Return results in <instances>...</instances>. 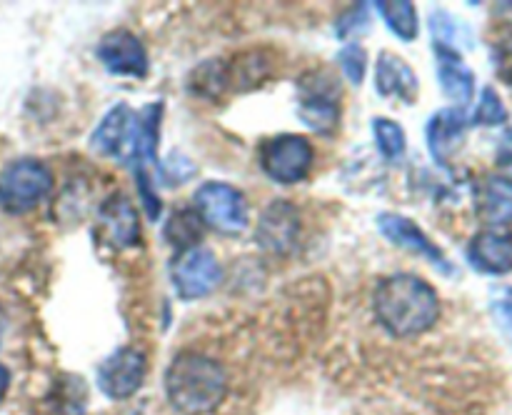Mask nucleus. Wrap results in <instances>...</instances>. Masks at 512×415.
Instances as JSON below:
<instances>
[{
	"label": "nucleus",
	"mask_w": 512,
	"mask_h": 415,
	"mask_svg": "<svg viewBox=\"0 0 512 415\" xmlns=\"http://www.w3.org/2000/svg\"><path fill=\"white\" fill-rule=\"evenodd\" d=\"M373 313L395 338H415L438 323L440 298L433 285L420 275L393 273L375 285Z\"/></svg>",
	"instance_id": "f257e3e1"
},
{
	"label": "nucleus",
	"mask_w": 512,
	"mask_h": 415,
	"mask_svg": "<svg viewBox=\"0 0 512 415\" xmlns=\"http://www.w3.org/2000/svg\"><path fill=\"white\" fill-rule=\"evenodd\" d=\"M228 375L215 358L195 350L175 355L165 370V395L180 415H208L223 403Z\"/></svg>",
	"instance_id": "f03ea898"
},
{
	"label": "nucleus",
	"mask_w": 512,
	"mask_h": 415,
	"mask_svg": "<svg viewBox=\"0 0 512 415\" xmlns=\"http://www.w3.org/2000/svg\"><path fill=\"white\" fill-rule=\"evenodd\" d=\"M55 178L38 158H15L0 170V210L25 215L50 198Z\"/></svg>",
	"instance_id": "7ed1b4c3"
},
{
	"label": "nucleus",
	"mask_w": 512,
	"mask_h": 415,
	"mask_svg": "<svg viewBox=\"0 0 512 415\" xmlns=\"http://www.w3.org/2000/svg\"><path fill=\"white\" fill-rule=\"evenodd\" d=\"M343 113V85L330 70H308L298 78V118L305 128L333 135Z\"/></svg>",
	"instance_id": "20e7f679"
},
{
	"label": "nucleus",
	"mask_w": 512,
	"mask_h": 415,
	"mask_svg": "<svg viewBox=\"0 0 512 415\" xmlns=\"http://www.w3.org/2000/svg\"><path fill=\"white\" fill-rule=\"evenodd\" d=\"M193 210L200 223L223 235H240L250 225V205L235 185L208 180L193 195Z\"/></svg>",
	"instance_id": "39448f33"
},
{
	"label": "nucleus",
	"mask_w": 512,
	"mask_h": 415,
	"mask_svg": "<svg viewBox=\"0 0 512 415\" xmlns=\"http://www.w3.org/2000/svg\"><path fill=\"white\" fill-rule=\"evenodd\" d=\"M260 170L278 185H295L308 178L315 163V148L305 135H270L258 148Z\"/></svg>",
	"instance_id": "423d86ee"
},
{
	"label": "nucleus",
	"mask_w": 512,
	"mask_h": 415,
	"mask_svg": "<svg viewBox=\"0 0 512 415\" xmlns=\"http://www.w3.org/2000/svg\"><path fill=\"white\" fill-rule=\"evenodd\" d=\"M170 280L183 300H200L213 293L223 280V265L215 253L203 245L183 250L170 263Z\"/></svg>",
	"instance_id": "0eeeda50"
},
{
	"label": "nucleus",
	"mask_w": 512,
	"mask_h": 415,
	"mask_svg": "<svg viewBox=\"0 0 512 415\" xmlns=\"http://www.w3.org/2000/svg\"><path fill=\"white\" fill-rule=\"evenodd\" d=\"M145 373H148V358L143 350L135 345H123L98 365V388L105 398L128 400L145 383Z\"/></svg>",
	"instance_id": "6e6552de"
},
{
	"label": "nucleus",
	"mask_w": 512,
	"mask_h": 415,
	"mask_svg": "<svg viewBox=\"0 0 512 415\" xmlns=\"http://www.w3.org/2000/svg\"><path fill=\"white\" fill-rule=\"evenodd\" d=\"M95 58L110 75H118V78L143 80L150 70L148 48L138 35L125 28L105 33L95 45Z\"/></svg>",
	"instance_id": "1a4fd4ad"
},
{
	"label": "nucleus",
	"mask_w": 512,
	"mask_h": 415,
	"mask_svg": "<svg viewBox=\"0 0 512 415\" xmlns=\"http://www.w3.org/2000/svg\"><path fill=\"white\" fill-rule=\"evenodd\" d=\"M300 213L290 200H273L265 205L255 223V243L263 253L290 255L300 238Z\"/></svg>",
	"instance_id": "9d476101"
},
{
	"label": "nucleus",
	"mask_w": 512,
	"mask_h": 415,
	"mask_svg": "<svg viewBox=\"0 0 512 415\" xmlns=\"http://www.w3.org/2000/svg\"><path fill=\"white\" fill-rule=\"evenodd\" d=\"M378 230L388 243L398 245V248L410 250V253L420 255V258L428 260L430 265L440 270L445 275H453L455 273V265L450 263L448 255L440 250V245H435L430 240V235L420 228L415 220H410L408 215H400V213H380L378 215Z\"/></svg>",
	"instance_id": "9b49d317"
},
{
	"label": "nucleus",
	"mask_w": 512,
	"mask_h": 415,
	"mask_svg": "<svg viewBox=\"0 0 512 415\" xmlns=\"http://www.w3.org/2000/svg\"><path fill=\"white\" fill-rule=\"evenodd\" d=\"M98 238L113 250H130L140 243V215L133 200L113 193L98 210Z\"/></svg>",
	"instance_id": "f8f14e48"
},
{
	"label": "nucleus",
	"mask_w": 512,
	"mask_h": 415,
	"mask_svg": "<svg viewBox=\"0 0 512 415\" xmlns=\"http://www.w3.org/2000/svg\"><path fill=\"white\" fill-rule=\"evenodd\" d=\"M470 120L463 108H440L433 118L425 125V140H428V150L433 155L435 163L440 168H448L450 160L460 150L465 140V130H468Z\"/></svg>",
	"instance_id": "ddd939ff"
},
{
	"label": "nucleus",
	"mask_w": 512,
	"mask_h": 415,
	"mask_svg": "<svg viewBox=\"0 0 512 415\" xmlns=\"http://www.w3.org/2000/svg\"><path fill=\"white\" fill-rule=\"evenodd\" d=\"M420 80L415 68L405 58L390 50H380L375 60V93L385 100H400L405 105H413L418 100Z\"/></svg>",
	"instance_id": "4468645a"
},
{
	"label": "nucleus",
	"mask_w": 512,
	"mask_h": 415,
	"mask_svg": "<svg viewBox=\"0 0 512 415\" xmlns=\"http://www.w3.org/2000/svg\"><path fill=\"white\" fill-rule=\"evenodd\" d=\"M468 263L478 273L505 275L512 270V233L500 228H485L468 243Z\"/></svg>",
	"instance_id": "2eb2a0df"
},
{
	"label": "nucleus",
	"mask_w": 512,
	"mask_h": 415,
	"mask_svg": "<svg viewBox=\"0 0 512 415\" xmlns=\"http://www.w3.org/2000/svg\"><path fill=\"white\" fill-rule=\"evenodd\" d=\"M475 215L490 228L512 223V178L503 173L485 175L473 193Z\"/></svg>",
	"instance_id": "dca6fc26"
},
{
	"label": "nucleus",
	"mask_w": 512,
	"mask_h": 415,
	"mask_svg": "<svg viewBox=\"0 0 512 415\" xmlns=\"http://www.w3.org/2000/svg\"><path fill=\"white\" fill-rule=\"evenodd\" d=\"M438 60V83L443 93L453 100V108H463L475 95V75L465 65L463 55L448 48H435Z\"/></svg>",
	"instance_id": "f3484780"
},
{
	"label": "nucleus",
	"mask_w": 512,
	"mask_h": 415,
	"mask_svg": "<svg viewBox=\"0 0 512 415\" xmlns=\"http://www.w3.org/2000/svg\"><path fill=\"white\" fill-rule=\"evenodd\" d=\"M225 65H228L230 93L260 88L273 75V63H270L268 55L255 53V50H243V53L225 60Z\"/></svg>",
	"instance_id": "a211bd4d"
},
{
	"label": "nucleus",
	"mask_w": 512,
	"mask_h": 415,
	"mask_svg": "<svg viewBox=\"0 0 512 415\" xmlns=\"http://www.w3.org/2000/svg\"><path fill=\"white\" fill-rule=\"evenodd\" d=\"M188 90L198 98H220V95L230 93L228 85V65L225 58H210L200 63L198 68L190 70L188 75Z\"/></svg>",
	"instance_id": "6ab92c4d"
},
{
	"label": "nucleus",
	"mask_w": 512,
	"mask_h": 415,
	"mask_svg": "<svg viewBox=\"0 0 512 415\" xmlns=\"http://www.w3.org/2000/svg\"><path fill=\"white\" fill-rule=\"evenodd\" d=\"M380 13V18L385 20L390 33L395 38H400L403 43H413L418 38V8L410 0H380V3L373 5Z\"/></svg>",
	"instance_id": "aec40b11"
},
{
	"label": "nucleus",
	"mask_w": 512,
	"mask_h": 415,
	"mask_svg": "<svg viewBox=\"0 0 512 415\" xmlns=\"http://www.w3.org/2000/svg\"><path fill=\"white\" fill-rule=\"evenodd\" d=\"M370 128H373V140L378 153L383 155V160L388 163H398V160L405 158V150H408V135H405V128L393 118H378L370 120Z\"/></svg>",
	"instance_id": "412c9836"
},
{
	"label": "nucleus",
	"mask_w": 512,
	"mask_h": 415,
	"mask_svg": "<svg viewBox=\"0 0 512 415\" xmlns=\"http://www.w3.org/2000/svg\"><path fill=\"white\" fill-rule=\"evenodd\" d=\"M430 33H433V48H448L460 53L463 48L473 45L470 30L443 8L433 10V15H430Z\"/></svg>",
	"instance_id": "4be33fe9"
},
{
	"label": "nucleus",
	"mask_w": 512,
	"mask_h": 415,
	"mask_svg": "<svg viewBox=\"0 0 512 415\" xmlns=\"http://www.w3.org/2000/svg\"><path fill=\"white\" fill-rule=\"evenodd\" d=\"M163 233L165 240H168L178 253H183V250L200 245V238H203V223H200V218L195 215V210H175L168 218V223H165Z\"/></svg>",
	"instance_id": "5701e85b"
},
{
	"label": "nucleus",
	"mask_w": 512,
	"mask_h": 415,
	"mask_svg": "<svg viewBox=\"0 0 512 415\" xmlns=\"http://www.w3.org/2000/svg\"><path fill=\"white\" fill-rule=\"evenodd\" d=\"M473 125H485V128H495V125L508 123V108H505L503 98L495 93V88H483L480 93L478 105L473 110V118H470Z\"/></svg>",
	"instance_id": "b1692460"
},
{
	"label": "nucleus",
	"mask_w": 512,
	"mask_h": 415,
	"mask_svg": "<svg viewBox=\"0 0 512 415\" xmlns=\"http://www.w3.org/2000/svg\"><path fill=\"white\" fill-rule=\"evenodd\" d=\"M338 65L345 73V78L353 85H363L365 73H368V53L360 43H345L338 53Z\"/></svg>",
	"instance_id": "393cba45"
},
{
	"label": "nucleus",
	"mask_w": 512,
	"mask_h": 415,
	"mask_svg": "<svg viewBox=\"0 0 512 415\" xmlns=\"http://www.w3.org/2000/svg\"><path fill=\"white\" fill-rule=\"evenodd\" d=\"M490 315H493L500 333L512 345V285H500V288L493 290V295H490Z\"/></svg>",
	"instance_id": "a878e982"
},
{
	"label": "nucleus",
	"mask_w": 512,
	"mask_h": 415,
	"mask_svg": "<svg viewBox=\"0 0 512 415\" xmlns=\"http://www.w3.org/2000/svg\"><path fill=\"white\" fill-rule=\"evenodd\" d=\"M370 8H373V5L358 3L353 5V8L345 10V13H340L338 23H335V35H338L340 40L353 38V35H363L365 30L370 28Z\"/></svg>",
	"instance_id": "bb28decb"
},
{
	"label": "nucleus",
	"mask_w": 512,
	"mask_h": 415,
	"mask_svg": "<svg viewBox=\"0 0 512 415\" xmlns=\"http://www.w3.org/2000/svg\"><path fill=\"white\" fill-rule=\"evenodd\" d=\"M133 178H135V190H138L140 205H143V210L148 213L150 220H158L160 213H163V200H160V195L155 193V178L145 168H135Z\"/></svg>",
	"instance_id": "cd10ccee"
},
{
	"label": "nucleus",
	"mask_w": 512,
	"mask_h": 415,
	"mask_svg": "<svg viewBox=\"0 0 512 415\" xmlns=\"http://www.w3.org/2000/svg\"><path fill=\"white\" fill-rule=\"evenodd\" d=\"M493 68L505 85H512V35H505L493 48Z\"/></svg>",
	"instance_id": "c85d7f7f"
},
{
	"label": "nucleus",
	"mask_w": 512,
	"mask_h": 415,
	"mask_svg": "<svg viewBox=\"0 0 512 415\" xmlns=\"http://www.w3.org/2000/svg\"><path fill=\"white\" fill-rule=\"evenodd\" d=\"M495 160H498V168L505 170L503 175L512 178V130H505L503 138H500L498 155H495Z\"/></svg>",
	"instance_id": "c756f323"
},
{
	"label": "nucleus",
	"mask_w": 512,
	"mask_h": 415,
	"mask_svg": "<svg viewBox=\"0 0 512 415\" xmlns=\"http://www.w3.org/2000/svg\"><path fill=\"white\" fill-rule=\"evenodd\" d=\"M8 388H10V370H8V365L0 363V403L5 400V393H8Z\"/></svg>",
	"instance_id": "7c9ffc66"
}]
</instances>
